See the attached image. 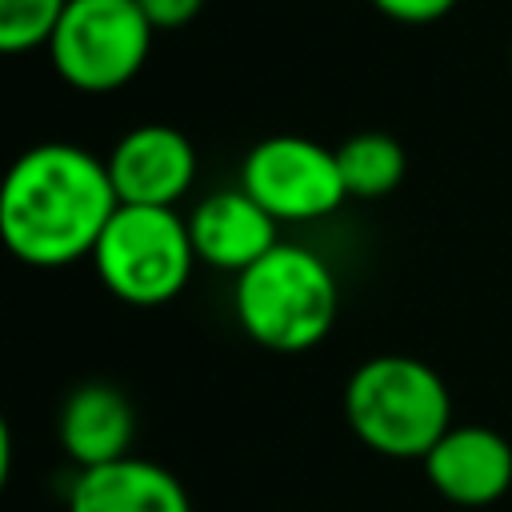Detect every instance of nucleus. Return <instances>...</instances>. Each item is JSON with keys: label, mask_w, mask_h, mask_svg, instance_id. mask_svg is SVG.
<instances>
[{"label": "nucleus", "mask_w": 512, "mask_h": 512, "mask_svg": "<svg viewBox=\"0 0 512 512\" xmlns=\"http://www.w3.org/2000/svg\"><path fill=\"white\" fill-rule=\"evenodd\" d=\"M120 196L108 160L48 140L16 156L0 188V236L28 268H68L96 252Z\"/></svg>", "instance_id": "f257e3e1"}, {"label": "nucleus", "mask_w": 512, "mask_h": 512, "mask_svg": "<svg viewBox=\"0 0 512 512\" xmlns=\"http://www.w3.org/2000/svg\"><path fill=\"white\" fill-rule=\"evenodd\" d=\"M344 420L376 456L424 460L452 428V392L432 364L404 352H384L348 376Z\"/></svg>", "instance_id": "f03ea898"}, {"label": "nucleus", "mask_w": 512, "mask_h": 512, "mask_svg": "<svg viewBox=\"0 0 512 512\" xmlns=\"http://www.w3.org/2000/svg\"><path fill=\"white\" fill-rule=\"evenodd\" d=\"M232 312L248 340L268 352L316 348L340 312V288L328 260L304 244H276L236 276Z\"/></svg>", "instance_id": "7ed1b4c3"}, {"label": "nucleus", "mask_w": 512, "mask_h": 512, "mask_svg": "<svg viewBox=\"0 0 512 512\" xmlns=\"http://www.w3.org/2000/svg\"><path fill=\"white\" fill-rule=\"evenodd\" d=\"M92 264L116 300L132 308H160L188 288L200 260L188 220L176 208L120 204L92 252Z\"/></svg>", "instance_id": "20e7f679"}, {"label": "nucleus", "mask_w": 512, "mask_h": 512, "mask_svg": "<svg viewBox=\"0 0 512 512\" xmlns=\"http://www.w3.org/2000/svg\"><path fill=\"white\" fill-rule=\"evenodd\" d=\"M152 32L136 0H68L48 40V60L76 92H116L144 68Z\"/></svg>", "instance_id": "39448f33"}, {"label": "nucleus", "mask_w": 512, "mask_h": 512, "mask_svg": "<svg viewBox=\"0 0 512 512\" xmlns=\"http://www.w3.org/2000/svg\"><path fill=\"white\" fill-rule=\"evenodd\" d=\"M240 188L280 224L324 220L348 200L336 148L308 136L260 140L240 164Z\"/></svg>", "instance_id": "423d86ee"}, {"label": "nucleus", "mask_w": 512, "mask_h": 512, "mask_svg": "<svg viewBox=\"0 0 512 512\" xmlns=\"http://www.w3.org/2000/svg\"><path fill=\"white\" fill-rule=\"evenodd\" d=\"M108 176L120 204L176 208L196 184V148L180 128L140 124L108 152Z\"/></svg>", "instance_id": "0eeeda50"}, {"label": "nucleus", "mask_w": 512, "mask_h": 512, "mask_svg": "<svg viewBox=\"0 0 512 512\" xmlns=\"http://www.w3.org/2000/svg\"><path fill=\"white\" fill-rule=\"evenodd\" d=\"M420 464L428 484L460 508L496 504L512 488V444L484 424H452Z\"/></svg>", "instance_id": "6e6552de"}, {"label": "nucleus", "mask_w": 512, "mask_h": 512, "mask_svg": "<svg viewBox=\"0 0 512 512\" xmlns=\"http://www.w3.org/2000/svg\"><path fill=\"white\" fill-rule=\"evenodd\" d=\"M276 228L280 220L264 212L244 188L212 192L188 216L196 260L216 272H232V276H240L244 268H252L260 256H268L280 244Z\"/></svg>", "instance_id": "1a4fd4ad"}, {"label": "nucleus", "mask_w": 512, "mask_h": 512, "mask_svg": "<svg viewBox=\"0 0 512 512\" xmlns=\"http://www.w3.org/2000/svg\"><path fill=\"white\" fill-rule=\"evenodd\" d=\"M56 436L80 472L124 460L132 456V440H136V408L108 380L76 384L60 404Z\"/></svg>", "instance_id": "9d476101"}, {"label": "nucleus", "mask_w": 512, "mask_h": 512, "mask_svg": "<svg viewBox=\"0 0 512 512\" xmlns=\"http://www.w3.org/2000/svg\"><path fill=\"white\" fill-rule=\"evenodd\" d=\"M68 512H192V500L164 464L124 456L84 468L68 492Z\"/></svg>", "instance_id": "9b49d317"}, {"label": "nucleus", "mask_w": 512, "mask_h": 512, "mask_svg": "<svg viewBox=\"0 0 512 512\" xmlns=\"http://www.w3.org/2000/svg\"><path fill=\"white\" fill-rule=\"evenodd\" d=\"M348 200H380L404 180L408 156L388 132H356L336 148Z\"/></svg>", "instance_id": "f8f14e48"}, {"label": "nucleus", "mask_w": 512, "mask_h": 512, "mask_svg": "<svg viewBox=\"0 0 512 512\" xmlns=\"http://www.w3.org/2000/svg\"><path fill=\"white\" fill-rule=\"evenodd\" d=\"M68 0H0V48L4 52H32L48 48Z\"/></svg>", "instance_id": "ddd939ff"}, {"label": "nucleus", "mask_w": 512, "mask_h": 512, "mask_svg": "<svg viewBox=\"0 0 512 512\" xmlns=\"http://www.w3.org/2000/svg\"><path fill=\"white\" fill-rule=\"evenodd\" d=\"M372 8L400 24H432L456 8V0H372Z\"/></svg>", "instance_id": "4468645a"}, {"label": "nucleus", "mask_w": 512, "mask_h": 512, "mask_svg": "<svg viewBox=\"0 0 512 512\" xmlns=\"http://www.w3.org/2000/svg\"><path fill=\"white\" fill-rule=\"evenodd\" d=\"M136 4L144 8L148 24H152L156 32L184 28V24H192V20L200 16V8H204V0H136Z\"/></svg>", "instance_id": "2eb2a0df"}, {"label": "nucleus", "mask_w": 512, "mask_h": 512, "mask_svg": "<svg viewBox=\"0 0 512 512\" xmlns=\"http://www.w3.org/2000/svg\"><path fill=\"white\" fill-rule=\"evenodd\" d=\"M508 64H512V44H508Z\"/></svg>", "instance_id": "dca6fc26"}]
</instances>
